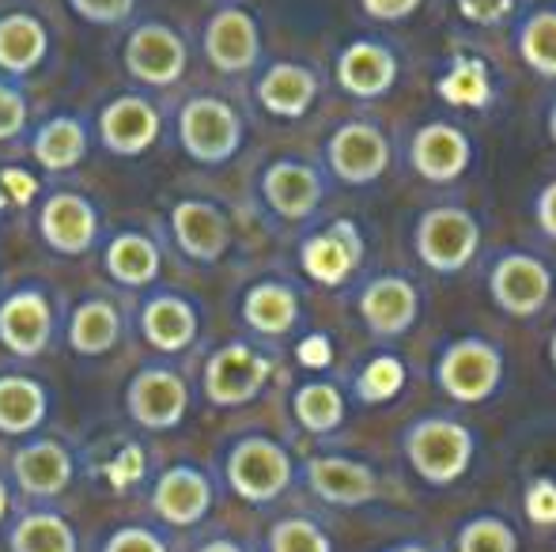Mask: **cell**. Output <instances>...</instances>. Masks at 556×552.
Instances as JSON below:
<instances>
[{
  "mask_svg": "<svg viewBox=\"0 0 556 552\" xmlns=\"http://www.w3.org/2000/svg\"><path fill=\"white\" fill-rule=\"evenodd\" d=\"M473 432L458 420L425 416L405 432V458L428 485H454L473 465Z\"/></svg>",
  "mask_w": 556,
  "mask_h": 552,
  "instance_id": "obj_1",
  "label": "cell"
},
{
  "mask_svg": "<svg viewBox=\"0 0 556 552\" xmlns=\"http://www.w3.org/2000/svg\"><path fill=\"white\" fill-rule=\"evenodd\" d=\"M435 383L458 406H481L504 383V356L496 345L481 337H462L446 345V352L435 363Z\"/></svg>",
  "mask_w": 556,
  "mask_h": 552,
  "instance_id": "obj_2",
  "label": "cell"
},
{
  "mask_svg": "<svg viewBox=\"0 0 556 552\" xmlns=\"http://www.w3.org/2000/svg\"><path fill=\"white\" fill-rule=\"evenodd\" d=\"M481 246V223L466 208H428L413 231V251L432 273H462Z\"/></svg>",
  "mask_w": 556,
  "mask_h": 552,
  "instance_id": "obj_3",
  "label": "cell"
},
{
  "mask_svg": "<svg viewBox=\"0 0 556 552\" xmlns=\"http://www.w3.org/2000/svg\"><path fill=\"white\" fill-rule=\"evenodd\" d=\"M227 480H231L235 496L247 503H269L292 485V458L280 442L250 435V439L235 442L231 458H227Z\"/></svg>",
  "mask_w": 556,
  "mask_h": 552,
  "instance_id": "obj_4",
  "label": "cell"
},
{
  "mask_svg": "<svg viewBox=\"0 0 556 552\" xmlns=\"http://www.w3.org/2000/svg\"><path fill=\"white\" fill-rule=\"evenodd\" d=\"M178 137H182L186 155L198 163H227L242 144V121L224 99H193L186 103L178 118Z\"/></svg>",
  "mask_w": 556,
  "mask_h": 552,
  "instance_id": "obj_5",
  "label": "cell"
},
{
  "mask_svg": "<svg viewBox=\"0 0 556 552\" xmlns=\"http://www.w3.org/2000/svg\"><path fill=\"white\" fill-rule=\"evenodd\" d=\"M330 170L349 185H371L390 167V140L371 121H344L326 144Z\"/></svg>",
  "mask_w": 556,
  "mask_h": 552,
  "instance_id": "obj_6",
  "label": "cell"
},
{
  "mask_svg": "<svg viewBox=\"0 0 556 552\" xmlns=\"http://www.w3.org/2000/svg\"><path fill=\"white\" fill-rule=\"evenodd\" d=\"M489 292L504 314L534 318L553 295V273L530 254H504L489 273Z\"/></svg>",
  "mask_w": 556,
  "mask_h": 552,
  "instance_id": "obj_7",
  "label": "cell"
},
{
  "mask_svg": "<svg viewBox=\"0 0 556 552\" xmlns=\"http://www.w3.org/2000/svg\"><path fill=\"white\" fill-rule=\"evenodd\" d=\"M409 163L425 182L446 185L462 178L473 163V140L462 133L454 121H428L413 133Z\"/></svg>",
  "mask_w": 556,
  "mask_h": 552,
  "instance_id": "obj_8",
  "label": "cell"
},
{
  "mask_svg": "<svg viewBox=\"0 0 556 552\" xmlns=\"http://www.w3.org/2000/svg\"><path fill=\"white\" fill-rule=\"evenodd\" d=\"M269 360L257 356L247 345H227L208 360L205 368V394L216 406H247L262 394V386L269 383Z\"/></svg>",
  "mask_w": 556,
  "mask_h": 552,
  "instance_id": "obj_9",
  "label": "cell"
},
{
  "mask_svg": "<svg viewBox=\"0 0 556 552\" xmlns=\"http://www.w3.org/2000/svg\"><path fill=\"white\" fill-rule=\"evenodd\" d=\"M337 84L352 99H382L397 84V53L379 38H356L337 53Z\"/></svg>",
  "mask_w": 556,
  "mask_h": 552,
  "instance_id": "obj_10",
  "label": "cell"
},
{
  "mask_svg": "<svg viewBox=\"0 0 556 552\" xmlns=\"http://www.w3.org/2000/svg\"><path fill=\"white\" fill-rule=\"evenodd\" d=\"M303 273L326 287H341L344 280L359 269L364 258V239H359L356 223L352 220H337L333 228L318 231L303 243Z\"/></svg>",
  "mask_w": 556,
  "mask_h": 552,
  "instance_id": "obj_11",
  "label": "cell"
},
{
  "mask_svg": "<svg viewBox=\"0 0 556 552\" xmlns=\"http://www.w3.org/2000/svg\"><path fill=\"white\" fill-rule=\"evenodd\" d=\"M186 406H190V394L175 371L148 368L129 383V413L152 432H170L182 424Z\"/></svg>",
  "mask_w": 556,
  "mask_h": 552,
  "instance_id": "obj_12",
  "label": "cell"
},
{
  "mask_svg": "<svg viewBox=\"0 0 556 552\" xmlns=\"http://www.w3.org/2000/svg\"><path fill=\"white\" fill-rule=\"evenodd\" d=\"M420 314V295L405 277H379L359 292V318L375 337H402Z\"/></svg>",
  "mask_w": 556,
  "mask_h": 552,
  "instance_id": "obj_13",
  "label": "cell"
},
{
  "mask_svg": "<svg viewBox=\"0 0 556 552\" xmlns=\"http://www.w3.org/2000/svg\"><path fill=\"white\" fill-rule=\"evenodd\" d=\"M125 65L137 80L167 88L186 73V46L170 27L148 23V27L132 30L129 46H125Z\"/></svg>",
  "mask_w": 556,
  "mask_h": 552,
  "instance_id": "obj_14",
  "label": "cell"
},
{
  "mask_svg": "<svg viewBox=\"0 0 556 552\" xmlns=\"http://www.w3.org/2000/svg\"><path fill=\"white\" fill-rule=\"evenodd\" d=\"M205 53L220 73H247L257 65V53H262V35H257V23L242 8H224L213 15L205 30Z\"/></svg>",
  "mask_w": 556,
  "mask_h": 552,
  "instance_id": "obj_15",
  "label": "cell"
},
{
  "mask_svg": "<svg viewBox=\"0 0 556 552\" xmlns=\"http://www.w3.org/2000/svg\"><path fill=\"white\" fill-rule=\"evenodd\" d=\"M307 485L315 496H323L333 508H359L371 503L379 492V477L371 465L356 462V458H315L307 465Z\"/></svg>",
  "mask_w": 556,
  "mask_h": 552,
  "instance_id": "obj_16",
  "label": "cell"
},
{
  "mask_svg": "<svg viewBox=\"0 0 556 552\" xmlns=\"http://www.w3.org/2000/svg\"><path fill=\"white\" fill-rule=\"evenodd\" d=\"M262 193L269 201V208L285 220H307L318 205H323V178H318L315 167L307 163H292L280 159L265 170L262 178Z\"/></svg>",
  "mask_w": 556,
  "mask_h": 552,
  "instance_id": "obj_17",
  "label": "cell"
},
{
  "mask_svg": "<svg viewBox=\"0 0 556 552\" xmlns=\"http://www.w3.org/2000/svg\"><path fill=\"white\" fill-rule=\"evenodd\" d=\"M42 235L61 254H88L99 235L96 205L76 193H58L42 205Z\"/></svg>",
  "mask_w": 556,
  "mask_h": 552,
  "instance_id": "obj_18",
  "label": "cell"
},
{
  "mask_svg": "<svg viewBox=\"0 0 556 552\" xmlns=\"http://www.w3.org/2000/svg\"><path fill=\"white\" fill-rule=\"evenodd\" d=\"M170 228L175 239L193 261H216L224 258L227 243H231V223L216 205L208 201H182L170 213Z\"/></svg>",
  "mask_w": 556,
  "mask_h": 552,
  "instance_id": "obj_19",
  "label": "cell"
},
{
  "mask_svg": "<svg viewBox=\"0 0 556 552\" xmlns=\"http://www.w3.org/2000/svg\"><path fill=\"white\" fill-rule=\"evenodd\" d=\"M53 333V314L42 292H15L0 307V341L15 356H38Z\"/></svg>",
  "mask_w": 556,
  "mask_h": 552,
  "instance_id": "obj_20",
  "label": "cell"
},
{
  "mask_svg": "<svg viewBox=\"0 0 556 552\" xmlns=\"http://www.w3.org/2000/svg\"><path fill=\"white\" fill-rule=\"evenodd\" d=\"M152 508L163 523L193 526L213 508V485H208L198 470H190V465H175V470L163 473L160 485H155Z\"/></svg>",
  "mask_w": 556,
  "mask_h": 552,
  "instance_id": "obj_21",
  "label": "cell"
},
{
  "mask_svg": "<svg viewBox=\"0 0 556 552\" xmlns=\"http://www.w3.org/2000/svg\"><path fill=\"white\" fill-rule=\"evenodd\" d=\"M99 133L103 144L117 155H140L152 147V140L160 137V114L137 95L114 99L99 118Z\"/></svg>",
  "mask_w": 556,
  "mask_h": 552,
  "instance_id": "obj_22",
  "label": "cell"
},
{
  "mask_svg": "<svg viewBox=\"0 0 556 552\" xmlns=\"http://www.w3.org/2000/svg\"><path fill=\"white\" fill-rule=\"evenodd\" d=\"M12 470L20 488L30 496H58L73 485V458L53 439H38L27 442L23 450H15Z\"/></svg>",
  "mask_w": 556,
  "mask_h": 552,
  "instance_id": "obj_23",
  "label": "cell"
},
{
  "mask_svg": "<svg viewBox=\"0 0 556 552\" xmlns=\"http://www.w3.org/2000/svg\"><path fill=\"white\" fill-rule=\"evenodd\" d=\"M318 99V76L307 65L280 61L257 80V103L277 118H303Z\"/></svg>",
  "mask_w": 556,
  "mask_h": 552,
  "instance_id": "obj_24",
  "label": "cell"
},
{
  "mask_svg": "<svg viewBox=\"0 0 556 552\" xmlns=\"http://www.w3.org/2000/svg\"><path fill=\"white\" fill-rule=\"evenodd\" d=\"M140 330L160 352H178L198 337V314L186 299L178 295H160L144 307L140 314Z\"/></svg>",
  "mask_w": 556,
  "mask_h": 552,
  "instance_id": "obj_25",
  "label": "cell"
},
{
  "mask_svg": "<svg viewBox=\"0 0 556 552\" xmlns=\"http://www.w3.org/2000/svg\"><path fill=\"white\" fill-rule=\"evenodd\" d=\"M242 318L265 337H285L300 322V299L285 284H254L242 299Z\"/></svg>",
  "mask_w": 556,
  "mask_h": 552,
  "instance_id": "obj_26",
  "label": "cell"
},
{
  "mask_svg": "<svg viewBox=\"0 0 556 552\" xmlns=\"http://www.w3.org/2000/svg\"><path fill=\"white\" fill-rule=\"evenodd\" d=\"M122 337V314L114 310V303L106 299H88L73 310L68 322V345L80 356H103L111 352Z\"/></svg>",
  "mask_w": 556,
  "mask_h": 552,
  "instance_id": "obj_27",
  "label": "cell"
},
{
  "mask_svg": "<svg viewBox=\"0 0 556 552\" xmlns=\"http://www.w3.org/2000/svg\"><path fill=\"white\" fill-rule=\"evenodd\" d=\"M515 50H519L522 65L538 73L542 80H556V8H534L522 15L519 30H515Z\"/></svg>",
  "mask_w": 556,
  "mask_h": 552,
  "instance_id": "obj_28",
  "label": "cell"
},
{
  "mask_svg": "<svg viewBox=\"0 0 556 552\" xmlns=\"http://www.w3.org/2000/svg\"><path fill=\"white\" fill-rule=\"evenodd\" d=\"M46 420V394L38 383L20 375L0 378V432L30 435Z\"/></svg>",
  "mask_w": 556,
  "mask_h": 552,
  "instance_id": "obj_29",
  "label": "cell"
},
{
  "mask_svg": "<svg viewBox=\"0 0 556 552\" xmlns=\"http://www.w3.org/2000/svg\"><path fill=\"white\" fill-rule=\"evenodd\" d=\"M46 53V30L30 15H8L0 20V68L8 73H30Z\"/></svg>",
  "mask_w": 556,
  "mask_h": 552,
  "instance_id": "obj_30",
  "label": "cell"
},
{
  "mask_svg": "<svg viewBox=\"0 0 556 552\" xmlns=\"http://www.w3.org/2000/svg\"><path fill=\"white\" fill-rule=\"evenodd\" d=\"M106 273L117 284H129V287L152 284L155 273H160V251L144 235H117L111 251H106Z\"/></svg>",
  "mask_w": 556,
  "mask_h": 552,
  "instance_id": "obj_31",
  "label": "cell"
},
{
  "mask_svg": "<svg viewBox=\"0 0 556 552\" xmlns=\"http://www.w3.org/2000/svg\"><path fill=\"white\" fill-rule=\"evenodd\" d=\"M88 152V137H84V126L73 118H53L38 129L35 137V159L42 163L46 170H68L84 159Z\"/></svg>",
  "mask_w": 556,
  "mask_h": 552,
  "instance_id": "obj_32",
  "label": "cell"
},
{
  "mask_svg": "<svg viewBox=\"0 0 556 552\" xmlns=\"http://www.w3.org/2000/svg\"><path fill=\"white\" fill-rule=\"evenodd\" d=\"M292 409H295V420L315 435H330L344 424V398L333 383L300 386L292 398Z\"/></svg>",
  "mask_w": 556,
  "mask_h": 552,
  "instance_id": "obj_33",
  "label": "cell"
},
{
  "mask_svg": "<svg viewBox=\"0 0 556 552\" xmlns=\"http://www.w3.org/2000/svg\"><path fill=\"white\" fill-rule=\"evenodd\" d=\"M12 552H76V534L58 515H27L12 530Z\"/></svg>",
  "mask_w": 556,
  "mask_h": 552,
  "instance_id": "obj_34",
  "label": "cell"
},
{
  "mask_svg": "<svg viewBox=\"0 0 556 552\" xmlns=\"http://www.w3.org/2000/svg\"><path fill=\"white\" fill-rule=\"evenodd\" d=\"M440 95L454 106H484L492 95L489 73L481 61H454V68L440 80Z\"/></svg>",
  "mask_w": 556,
  "mask_h": 552,
  "instance_id": "obj_35",
  "label": "cell"
},
{
  "mask_svg": "<svg viewBox=\"0 0 556 552\" xmlns=\"http://www.w3.org/2000/svg\"><path fill=\"white\" fill-rule=\"evenodd\" d=\"M402 386H405V363L397 360V356H375L356 378L359 401H371V406L390 401Z\"/></svg>",
  "mask_w": 556,
  "mask_h": 552,
  "instance_id": "obj_36",
  "label": "cell"
},
{
  "mask_svg": "<svg viewBox=\"0 0 556 552\" xmlns=\"http://www.w3.org/2000/svg\"><path fill=\"white\" fill-rule=\"evenodd\" d=\"M458 552H519V538L504 518H473L462 526L458 534Z\"/></svg>",
  "mask_w": 556,
  "mask_h": 552,
  "instance_id": "obj_37",
  "label": "cell"
},
{
  "mask_svg": "<svg viewBox=\"0 0 556 552\" xmlns=\"http://www.w3.org/2000/svg\"><path fill=\"white\" fill-rule=\"evenodd\" d=\"M269 552H333L330 538L311 518H285L273 526Z\"/></svg>",
  "mask_w": 556,
  "mask_h": 552,
  "instance_id": "obj_38",
  "label": "cell"
},
{
  "mask_svg": "<svg viewBox=\"0 0 556 552\" xmlns=\"http://www.w3.org/2000/svg\"><path fill=\"white\" fill-rule=\"evenodd\" d=\"M454 8L473 27H500L504 20H511L515 0H454Z\"/></svg>",
  "mask_w": 556,
  "mask_h": 552,
  "instance_id": "obj_39",
  "label": "cell"
},
{
  "mask_svg": "<svg viewBox=\"0 0 556 552\" xmlns=\"http://www.w3.org/2000/svg\"><path fill=\"white\" fill-rule=\"evenodd\" d=\"M420 4H425V0H359L367 20H375V23H405L420 12Z\"/></svg>",
  "mask_w": 556,
  "mask_h": 552,
  "instance_id": "obj_40",
  "label": "cell"
},
{
  "mask_svg": "<svg viewBox=\"0 0 556 552\" xmlns=\"http://www.w3.org/2000/svg\"><path fill=\"white\" fill-rule=\"evenodd\" d=\"M23 126H27V103L20 91L0 84V140H12Z\"/></svg>",
  "mask_w": 556,
  "mask_h": 552,
  "instance_id": "obj_41",
  "label": "cell"
},
{
  "mask_svg": "<svg viewBox=\"0 0 556 552\" xmlns=\"http://www.w3.org/2000/svg\"><path fill=\"white\" fill-rule=\"evenodd\" d=\"M103 552H167L160 538H155L152 530H137V526H125V530H117L111 541H106Z\"/></svg>",
  "mask_w": 556,
  "mask_h": 552,
  "instance_id": "obj_42",
  "label": "cell"
},
{
  "mask_svg": "<svg viewBox=\"0 0 556 552\" xmlns=\"http://www.w3.org/2000/svg\"><path fill=\"white\" fill-rule=\"evenodd\" d=\"M76 12L84 15V20H96V23H122L125 15L132 12V4L137 0H73Z\"/></svg>",
  "mask_w": 556,
  "mask_h": 552,
  "instance_id": "obj_43",
  "label": "cell"
},
{
  "mask_svg": "<svg viewBox=\"0 0 556 552\" xmlns=\"http://www.w3.org/2000/svg\"><path fill=\"white\" fill-rule=\"evenodd\" d=\"M527 515L534 518V523H556V485L553 480H538L534 488H530L527 496Z\"/></svg>",
  "mask_w": 556,
  "mask_h": 552,
  "instance_id": "obj_44",
  "label": "cell"
},
{
  "mask_svg": "<svg viewBox=\"0 0 556 552\" xmlns=\"http://www.w3.org/2000/svg\"><path fill=\"white\" fill-rule=\"evenodd\" d=\"M534 216H538V228H542L549 239H556V182H549L542 193H538Z\"/></svg>",
  "mask_w": 556,
  "mask_h": 552,
  "instance_id": "obj_45",
  "label": "cell"
},
{
  "mask_svg": "<svg viewBox=\"0 0 556 552\" xmlns=\"http://www.w3.org/2000/svg\"><path fill=\"white\" fill-rule=\"evenodd\" d=\"M300 360L311 363V368H326L330 363V341L326 337H307L300 348Z\"/></svg>",
  "mask_w": 556,
  "mask_h": 552,
  "instance_id": "obj_46",
  "label": "cell"
},
{
  "mask_svg": "<svg viewBox=\"0 0 556 552\" xmlns=\"http://www.w3.org/2000/svg\"><path fill=\"white\" fill-rule=\"evenodd\" d=\"M4 185L12 190V197L20 201V205L23 201H30V193H35V182H30L23 170H4Z\"/></svg>",
  "mask_w": 556,
  "mask_h": 552,
  "instance_id": "obj_47",
  "label": "cell"
},
{
  "mask_svg": "<svg viewBox=\"0 0 556 552\" xmlns=\"http://www.w3.org/2000/svg\"><path fill=\"white\" fill-rule=\"evenodd\" d=\"M198 552H242L235 541H208L205 549H198Z\"/></svg>",
  "mask_w": 556,
  "mask_h": 552,
  "instance_id": "obj_48",
  "label": "cell"
},
{
  "mask_svg": "<svg viewBox=\"0 0 556 552\" xmlns=\"http://www.w3.org/2000/svg\"><path fill=\"white\" fill-rule=\"evenodd\" d=\"M4 515H8V488H4V480H0V523H4Z\"/></svg>",
  "mask_w": 556,
  "mask_h": 552,
  "instance_id": "obj_49",
  "label": "cell"
},
{
  "mask_svg": "<svg viewBox=\"0 0 556 552\" xmlns=\"http://www.w3.org/2000/svg\"><path fill=\"white\" fill-rule=\"evenodd\" d=\"M549 137H553V144H556V103H553V111H549Z\"/></svg>",
  "mask_w": 556,
  "mask_h": 552,
  "instance_id": "obj_50",
  "label": "cell"
},
{
  "mask_svg": "<svg viewBox=\"0 0 556 552\" xmlns=\"http://www.w3.org/2000/svg\"><path fill=\"white\" fill-rule=\"evenodd\" d=\"M390 552H428L425 545H397V549H390Z\"/></svg>",
  "mask_w": 556,
  "mask_h": 552,
  "instance_id": "obj_51",
  "label": "cell"
},
{
  "mask_svg": "<svg viewBox=\"0 0 556 552\" xmlns=\"http://www.w3.org/2000/svg\"><path fill=\"white\" fill-rule=\"evenodd\" d=\"M549 360H553V368H556V330H553V341H549Z\"/></svg>",
  "mask_w": 556,
  "mask_h": 552,
  "instance_id": "obj_52",
  "label": "cell"
},
{
  "mask_svg": "<svg viewBox=\"0 0 556 552\" xmlns=\"http://www.w3.org/2000/svg\"><path fill=\"white\" fill-rule=\"evenodd\" d=\"M0 208H4V193H0Z\"/></svg>",
  "mask_w": 556,
  "mask_h": 552,
  "instance_id": "obj_53",
  "label": "cell"
}]
</instances>
